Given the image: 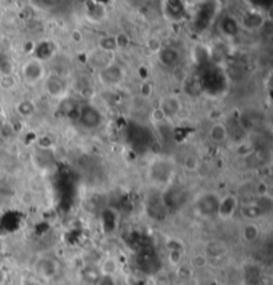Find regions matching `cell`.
I'll list each match as a JSON object with an SVG mask.
<instances>
[{"label": "cell", "instance_id": "cell-6", "mask_svg": "<svg viewBox=\"0 0 273 285\" xmlns=\"http://www.w3.org/2000/svg\"><path fill=\"white\" fill-rule=\"evenodd\" d=\"M159 57L161 64L165 67H176L180 60V55L177 52V49L172 47H165L159 51Z\"/></svg>", "mask_w": 273, "mask_h": 285}, {"label": "cell", "instance_id": "cell-21", "mask_svg": "<svg viewBox=\"0 0 273 285\" xmlns=\"http://www.w3.org/2000/svg\"><path fill=\"white\" fill-rule=\"evenodd\" d=\"M184 167H185V169H188V171H195V169H197L198 159L196 158L195 155H190V156H187L184 160Z\"/></svg>", "mask_w": 273, "mask_h": 285}, {"label": "cell", "instance_id": "cell-7", "mask_svg": "<svg viewBox=\"0 0 273 285\" xmlns=\"http://www.w3.org/2000/svg\"><path fill=\"white\" fill-rule=\"evenodd\" d=\"M184 202V193L180 189V187H175V189H169L168 193L164 196V204L165 208H179Z\"/></svg>", "mask_w": 273, "mask_h": 285}, {"label": "cell", "instance_id": "cell-20", "mask_svg": "<svg viewBox=\"0 0 273 285\" xmlns=\"http://www.w3.org/2000/svg\"><path fill=\"white\" fill-rule=\"evenodd\" d=\"M115 40H116V47L117 48H127L128 45H129V36L125 34V32H120L117 35L115 36Z\"/></svg>", "mask_w": 273, "mask_h": 285}, {"label": "cell", "instance_id": "cell-9", "mask_svg": "<svg viewBox=\"0 0 273 285\" xmlns=\"http://www.w3.org/2000/svg\"><path fill=\"white\" fill-rule=\"evenodd\" d=\"M181 108L180 100L175 96H168L165 97L163 101H161V106H160V110L163 111L165 116H173L176 115Z\"/></svg>", "mask_w": 273, "mask_h": 285}, {"label": "cell", "instance_id": "cell-25", "mask_svg": "<svg viewBox=\"0 0 273 285\" xmlns=\"http://www.w3.org/2000/svg\"><path fill=\"white\" fill-rule=\"evenodd\" d=\"M97 285H115L114 276H102L97 281Z\"/></svg>", "mask_w": 273, "mask_h": 285}, {"label": "cell", "instance_id": "cell-8", "mask_svg": "<svg viewBox=\"0 0 273 285\" xmlns=\"http://www.w3.org/2000/svg\"><path fill=\"white\" fill-rule=\"evenodd\" d=\"M152 172H154V179L157 183H164L169 179V176L172 173L171 165L165 162H159L152 167Z\"/></svg>", "mask_w": 273, "mask_h": 285}, {"label": "cell", "instance_id": "cell-14", "mask_svg": "<svg viewBox=\"0 0 273 285\" xmlns=\"http://www.w3.org/2000/svg\"><path fill=\"white\" fill-rule=\"evenodd\" d=\"M45 88H47L49 95H52V96H59V95H62L63 91H64L62 81H60V79H57V78H49V79L45 81Z\"/></svg>", "mask_w": 273, "mask_h": 285}, {"label": "cell", "instance_id": "cell-11", "mask_svg": "<svg viewBox=\"0 0 273 285\" xmlns=\"http://www.w3.org/2000/svg\"><path fill=\"white\" fill-rule=\"evenodd\" d=\"M234 209H236V199L234 196H228V198L220 200V206H219L217 215L224 217V219H228L232 216Z\"/></svg>", "mask_w": 273, "mask_h": 285}, {"label": "cell", "instance_id": "cell-12", "mask_svg": "<svg viewBox=\"0 0 273 285\" xmlns=\"http://www.w3.org/2000/svg\"><path fill=\"white\" fill-rule=\"evenodd\" d=\"M264 24V19L260 13L249 12L244 16V26L249 30H257Z\"/></svg>", "mask_w": 273, "mask_h": 285}, {"label": "cell", "instance_id": "cell-22", "mask_svg": "<svg viewBox=\"0 0 273 285\" xmlns=\"http://www.w3.org/2000/svg\"><path fill=\"white\" fill-rule=\"evenodd\" d=\"M19 112L23 116H28L34 112V106L31 104V101H22L20 106H19Z\"/></svg>", "mask_w": 273, "mask_h": 285}, {"label": "cell", "instance_id": "cell-3", "mask_svg": "<svg viewBox=\"0 0 273 285\" xmlns=\"http://www.w3.org/2000/svg\"><path fill=\"white\" fill-rule=\"evenodd\" d=\"M44 75V67L39 60H30L23 67V76L27 83L34 84L39 81Z\"/></svg>", "mask_w": 273, "mask_h": 285}, {"label": "cell", "instance_id": "cell-26", "mask_svg": "<svg viewBox=\"0 0 273 285\" xmlns=\"http://www.w3.org/2000/svg\"><path fill=\"white\" fill-rule=\"evenodd\" d=\"M151 91H152V89H151L150 84L148 83L143 84V87H141V92H143V95H144V96H150Z\"/></svg>", "mask_w": 273, "mask_h": 285}, {"label": "cell", "instance_id": "cell-5", "mask_svg": "<svg viewBox=\"0 0 273 285\" xmlns=\"http://www.w3.org/2000/svg\"><path fill=\"white\" fill-rule=\"evenodd\" d=\"M159 260H157V256L154 253V250H144L143 253L140 254V257L137 260V264H139V267L147 273H155L157 272V269H159Z\"/></svg>", "mask_w": 273, "mask_h": 285}, {"label": "cell", "instance_id": "cell-15", "mask_svg": "<svg viewBox=\"0 0 273 285\" xmlns=\"http://www.w3.org/2000/svg\"><path fill=\"white\" fill-rule=\"evenodd\" d=\"M221 30L227 35L234 36L238 32V23L234 18H225L221 23Z\"/></svg>", "mask_w": 273, "mask_h": 285}, {"label": "cell", "instance_id": "cell-19", "mask_svg": "<svg viewBox=\"0 0 273 285\" xmlns=\"http://www.w3.org/2000/svg\"><path fill=\"white\" fill-rule=\"evenodd\" d=\"M117 269V265H116V261L112 259L106 260L102 265V272L103 276H114V273L116 272Z\"/></svg>", "mask_w": 273, "mask_h": 285}, {"label": "cell", "instance_id": "cell-23", "mask_svg": "<svg viewBox=\"0 0 273 285\" xmlns=\"http://www.w3.org/2000/svg\"><path fill=\"white\" fill-rule=\"evenodd\" d=\"M192 263L196 268H203L207 265L208 260L207 256H204V254H197V256H195L194 260H192Z\"/></svg>", "mask_w": 273, "mask_h": 285}, {"label": "cell", "instance_id": "cell-18", "mask_svg": "<svg viewBox=\"0 0 273 285\" xmlns=\"http://www.w3.org/2000/svg\"><path fill=\"white\" fill-rule=\"evenodd\" d=\"M167 11H169L168 16H169L171 19H180L181 13H183L184 8L181 7V3H177V1H171V5L167 7Z\"/></svg>", "mask_w": 273, "mask_h": 285}, {"label": "cell", "instance_id": "cell-13", "mask_svg": "<svg viewBox=\"0 0 273 285\" xmlns=\"http://www.w3.org/2000/svg\"><path fill=\"white\" fill-rule=\"evenodd\" d=\"M259 236H260V229L256 224L249 223L242 228V239L247 243H255Z\"/></svg>", "mask_w": 273, "mask_h": 285}, {"label": "cell", "instance_id": "cell-1", "mask_svg": "<svg viewBox=\"0 0 273 285\" xmlns=\"http://www.w3.org/2000/svg\"><path fill=\"white\" fill-rule=\"evenodd\" d=\"M220 200L221 199L215 193H205L197 200V211L200 212V215L205 216V217L217 215Z\"/></svg>", "mask_w": 273, "mask_h": 285}, {"label": "cell", "instance_id": "cell-24", "mask_svg": "<svg viewBox=\"0 0 273 285\" xmlns=\"http://www.w3.org/2000/svg\"><path fill=\"white\" fill-rule=\"evenodd\" d=\"M152 119H154L156 123H163L164 120L167 119V116L164 115V112L160 108H157V110L154 111V114H152Z\"/></svg>", "mask_w": 273, "mask_h": 285}, {"label": "cell", "instance_id": "cell-4", "mask_svg": "<svg viewBox=\"0 0 273 285\" xmlns=\"http://www.w3.org/2000/svg\"><path fill=\"white\" fill-rule=\"evenodd\" d=\"M100 80L102 83L107 84V85H115V84H119L123 80V71L119 66H115V64H110L106 68L100 70Z\"/></svg>", "mask_w": 273, "mask_h": 285}, {"label": "cell", "instance_id": "cell-17", "mask_svg": "<svg viewBox=\"0 0 273 285\" xmlns=\"http://www.w3.org/2000/svg\"><path fill=\"white\" fill-rule=\"evenodd\" d=\"M245 277H247V281L249 283V285H257L259 281H260V269L255 265L252 267H248L247 272H245Z\"/></svg>", "mask_w": 273, "mask_h": 285}, {"label": "cell", "instance_id": "cell-16", "mask_svg": "<svg viewBox=\"0 0 273 285\" xmlns=\"http://www.w3.org/2000/svg\"><path fill=\"white\" fill-rule=\"evenodd\" d=\"M116 48H117V47H116L115 36H106V38H102L100 41H99V49L103 51V52L111 53L114 52Z\"/></svg>", "mask_w": 273, "mask_h": 285}, {"label": "cell", "instance_id": "cell-2", "mask_svg": "<svg viewBox=\"0 0 273 285\" xmlns=\"http://www.w3.org/2000/svg\"><path fill=\"white\" fill-rule=\"evenodd\" d=\"M80 123L85 128H96L102 123V115L95 108V107L85 106L81 108L79 114Z\"/></svg>", "mask_w": 273, "mask_h": 285}, {"label": "cell", "instance_id": "cell-10", "mask_svg": "<svg viewBox=\"0 0 273 285\" xmlns=\"http://www.w3.org/2000/svg\"><path fill=\"white\" fill-rule=\"evenodd\" d=\"M208 135H209V137H211V140L213 141V143L221 144V143H224V141L227 140V137H228V129H227L224 124L216 123L211 125Z\"/></svg>", "mask_w": 273, "mask_h": 285}]
</instances>
